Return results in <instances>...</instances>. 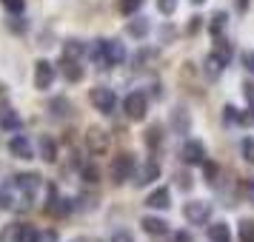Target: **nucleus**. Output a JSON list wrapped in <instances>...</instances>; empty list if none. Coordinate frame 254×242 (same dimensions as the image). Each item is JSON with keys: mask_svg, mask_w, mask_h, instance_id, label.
<instances>
[{"mask_svg": "<svg viewBox=\"0 0 254 242\" xmlns=\"http://www.w3.org/2000/svg\"><path fill=\"white\" fill-rule=\"evenodd\" d=\"M137 168H140V165H137V157H134V154H128V151L117 154V157H112V165H109L112 183H115V185H123V183H128V180H134Z\"/></svg>", "mask_w": 254, "mask_h": 242, "instance_id": "nucleus-1", "label": "nucleus"}, {"mask_svg": "<svg viewBox=\"0 0 254 242\" xmlns=\"http://www.w3.org/2000/svg\"><path fill=\"white\" fill-rule=\"evenodd\" d=\"M214 217V205L208 202V199H189L183 205V219L189 225H197V228H203L208 225Z\"/></svg>", "mask_w": 254, "mask_h": 242, "instance_id": "nucleus-2", "label": "nucleus"}, {"mask_svg": "<svg viewBox=\"0 0 254 242\" xmlns=\"http://www.w3.org/2000/svg\"><path fill=\"white\" fill-rule=\"evenodd\" d=\"M89 103L94 105V111H100V114L109 117L117 111V94L109 86H94L92 92H89Z\"/></svg>", "mask_w": 254, "mask_h": 242, "instance_id": "nucleus-3", "label": "nucleus"}, {"mask_svg": "<svg viewBox=\"0 0 254 242\" xmlns=\"http://www.w3.org/2000/svg\"><path fill=\"white\" fill-rule=\"evenodd\" d=\"M123 114L131 120V123H143L146 114H149V97L143 92H131L123 97Z\"/></svg>", "mask_w": 254, "mask_h": 242, "instance_id": "nucleus-4", "label": "nucleus"}, {"mask_svg": "<svg viewBox=\"0 0 254 242\" xmlns=\"http://www.w3.org/2000/svg\"><path fill=\"white\" fill-rule=\"evenodd\" d=\"M12 188L14 191H20L23 199H35V196L40 194V188H43V180H40V174H35V171L14 174L12 177Z\"/></svg>", "mask_w": 254, "mask_h": 242, "instance_id": "nucleus-5", "label": "nucleus"}, {"mask_svg": "<svg viewBox=\"0 0 254 242\" xmlns=\"http://www.w3.org/2000/svg\"><path fill=\"white\" fill-rule=\"evenodd\" d=\"M180 160L186 165H203L208 160V151L203 145V140H186L183 148H180Z\"/></svg>", "mask_w": 254, "mask_h": 242, "instance_id": "nucleus-6", "label": "nucleus"}, {"mask_svg": "<svg viewBox=\"0 0 254 242\" xmlns=\"http://www.w3.org/2000/svg\"><path fill=\"white\" fill-rule=\"evenodd\" d=\"M55 77H58L55 63H49V60H37L35 63V89L37 92H49V89L55 86Z\"/></svg>", "mask_w": 254, "mask_h": 242, "instance_id": "nucleus-7", "label": "nucleus"}, {"mask_svg": "<svg viewBox=\"0 0 254 242\" xmlns=\"http://www.w3.org/2000/svg\"><path fill=\"white\" fill-rule=\"evenodd\" d=\"M86 148H89V154H106L109 151V134H106L103 128L92 126L89 131H86Z\"/></svg>", "mask_w": 254, "mask_h": 242, "instance_id": "nucleus-8", "label": "nucleus"}, {"mask_svg": "<svg viewBox=\"0 0 254 242\" xmlns=\"http://www.w3.org/2000/svg\"><path fill=\"white\" fill-rule=\"evenodd\" d=\"M9 154L12 157H17V160H32L35 157V148H32V140L26 137V134H12V140H9Z\"/></svg>", "mask_w": 254, "mask_h": 242, "instance_id": "nucleus-9", "label": "nucleus"}, {"mask_svg": "<svg viewBox=\"0 0 254 242\" xmlns=\"http://www.w3.org/2000/svg\"><path fill=\"white\" fill-rule=\"evenodd\" d=\"M103 63L106 66H120V63H126V46L120 43V40H103Z\"/></svg>", "mask_w": 254, "mask_h": 242, "instance_id": "nucleus-10", "label": "nucleus"}, {"mask_svg": "<svg viewBox=\"0 0 254 242\" xmlns=\"http://www.w3.org/2000/svg\"><path fill=\"white\" fill-rule=\"evenodd\" d=\"M37 240V231L26 222H17V225H9L6 234H3V242H35Z\"/></svg>", "mask_w": 254, "mask_h": 242, "instance_id": "nucleus-11", "label": "nucleus"}, {"mask_svg": "<svg viewBox=\"0 0 254 242\" xmlns=\"http://www.w3.org/2000/svg\"><path fill=\"white\" fill-rule=\"evenodd\" d=\"M157 180H160V162L157 160H146L134 174V185H151Z\"/></svg>", "mask_w": 254, "mask_h": 242, "instance_id": "nucleus-12", "label": "nucleus"}, {"mask_svg": "<svg viewBox=\"0 0 254 242\" xmlns=\"http://www.w3.org/2000/svg\"><path fill=\"white\" fill-rule=\"evenodd\" d=\"M146 205H149L151 211H169V208H172V191H169L166 185H157V188L146 196Z\"/></svg>", "mask_w": 254, "mask_h": 242, "instance_id": "nucleus-13", "label": "nucleus"}, {"mask_svg": "<svg viewBox=\"0 0 254 242\" xmlns=\"http://www.w3.org/2000/svg\"><path fill=\"white\" fill-rule=\"evenodd\" d=\"M169 126H172V131L174 134H180V137H186L189 131H191V114L186 111V108H174L172 114H169Z\"/></svg>", "mask_w": 254, "mask_h": 242, "instance_id": "nucleus-14", "label": "nucleus"}, {"mask_svg": "<svg viewBox=\"0 0 254 242\" xmlns=\"http://www.w3.org/2000/svg\"><path fill=\"white\" fill-rule=\"evenodd\" d=\"M140 228L146 231L149 237H166L169 234V222L157 214H146V217L140 219Z\"/></svg>", "mask_w": 254, "mask_h": 242, "instance_id": "nucleus-15", "label": "nucleus"}, {"mask_svg": "<svg viewBox=\"0 0 254 242\" xmlns=\"http://www.w3.org/2000/svg\"><path fill=\"white\" fill-rule=\"evenodd\" d=\"M60 74H63V80L66 83H80L83 77H86V71H83V66L77 63V60H69V57H60Z\"/></svg>", "mask_w": 254, "mask_h": 242, "instance_id": "nucleus-16", "label": "nucleus"}, {"mask_svg": "<svg viewBox=\"0 0 254 242\" xmlns=\"http://www.w3.org/2000/svg\"><path fill=\"white\" fill-rule=\"evenodd\" d=\"M46 108H49V114H52V117H60V120L74 114V105H71V100H69V97H63V94H60V97H52Z\"/></svg>", "mask_w": 254, "mask_h": 242, "instance_id": "nucleus-17", "label": "nucleus"}, {"mask_svg": "<svg viewBox=\"0 0 254 242\" xmlns=\"http://www.w3.org/2000/svg\"><path fill=\"white\" fill-rule=\"evenodd\" d=\"M151 32V23L146 20V17H140V14H134L131 20L126 23V35L134 37V40H143V37H149Z\"/></svg>", "mask_w": 254, "mask_h": 242, "instance_id": "nucleus-18", "label": "nucleus"}, {"mask_svg": "<svg viewBox=\"0 0 254 242\" xmlns=\"http://www.w3.org/2000/svg\"><path fill=\"white\" fill-rule=\"evenodd\" d=\"M37 151H40V160L43 162H58V143L49 137V134H40V140H37Z\"/></svg>", "mask_w": 254, "mask_h": 242, "instance_id": "nucleus-19", "label": "nucleus"}, {"mask_svg": "<svg viewBox=\"0 0 254 242\" xmlns=\"http://www.w3.org/2000/svg\"><path fill=\"white\" fill-rule=\"evenodd\" d=\"M206 237H208V242H231L229 222H208Z\"/></svg>", "mask_w": 254, "mask_h": 242, "instance_id": "nucleus-20", "label": "nucleus"}, {"mask_svg": "<svg viewBox=\"0 0 254 242\" xmlns=\"http://www.w3.org/2000/svg\"><path fill=\"white\" fill-rule=\"evenodd\" d=\"M86 51H89V46H86L83 40H77V37H66V40H63V57L80 60Z\"/></svg>", "mask_w": 254, "mask_h": 242, "instance_id": "nucleus-21", "label": "nucleus"}, {"mask_svg": "<svg viewBox=\"0 0 254 242\" xmlns=\"http://www.w3.org/2000/svg\"><path fill=\"white\" fill-rule=\"evenodd\" d=\"M20 126H23V123H20V114H17L14 108H3V111H0V128H3V131L17 134Z\"/></svg>", "mask_w": 254, "mask_h": 242, "instance_id": "nucleus-22", "label": "nucleus"}, {"mask_svg": "<svg viewBox=\"0 0 254 242\" xmlns=\"http://www.w3.org/2000/svg\"><path fill=\"white\" fill-rule=\"evenodd\" d=\"M163 137H166V134H163V126L160 123H151V126L146 128V134H143V143H146L149 151H157L163 145Z\"/></svg>", "mask_w": 254, "mask_h": 242, "instance_id": "nucleus-23", "label": "nucleus"}, {"mask_svg": "<svg viewBox=\"0 0 254 242\" xmlns=\"http://www.w3.org/2000/svg\"><path fill=\"white\" fill-rule=\"evenodd\" d=\"M223 69H226V63L211 51V54H206V60H203V71H206V77H211V80H217L220 74H223Z\"/></svg>", "mask_w": 254, "mask_h": 242, "instance_id": "nucleus-24", "label": "nucleus"}, {"mask_svg": "<svg viewBox=\"0 0 254 242\" xmlns=\"http://www.w3.org/2000/svg\"><path fill=\"white\" fill-rule=\"evenodd\" d=\"M226 26H229V14L226 12H214L211 14V20H208V35L211 37H223Z\"/></svg>", "mask_w": 254, "mask_h": 242, "instance_id": "nucleus-25", "label": "nucleus"}, {"mask_svg": "<svg viewBox=\"0 0 254 242\" xmlns=\"http://www.w3.org/2000/svg\"><path fill=\"white\" fill-rule=\"evenodd\" d=\"M214 54H217L226 66H229L231 57H234V46H231L229 40H223V37H214Z\"/></svg>", "mask_w": 254, "mask_h": 242, "instance_id": "nucleus-26", "label": "nucleus"}, {"mask_svg": "<svg viewBox=\"0 0 254 242\" xmlns=\"http://www.w3.org/2000/svg\"><path fill=\"white\" fill-rule=\"evenodd\" d=\"M6 29H9L12 35H26V32H29V20H26L23 14H9V17H6Z\"/></svg>", "mask_w": 254, "mask_h": 242, "instance_id": "nucleus-27", "label": "nucleus"}, {"mask_svg": "<svg viewBox=\"0 0 254 242\" xmlns=\"http://www.w3.org/2000/svg\"><path fill=\"white\" fill-rule=\"evenodd\" d=\"M74 208H77V199H74V196H60L58 202H55V208H52V214H58V217H69Z\"/></svg>", "mask_w": 254, "mask_h": 242, "instance_id": "nucleus-28", "label": "nucleus"}, {"mask_svg": "<svg viewBox=\"0 0 254 242\" xmlns=\"http://www.w3.org/2000/svg\"><path fill=\"white\" fill-rule=\"evenodd\" d=\"M154 60H157V51H154V48H140L137 54H134V60H131V63H134L137 69H149Z\"/></svg>", "mask_w": 254, "mask_h": 242, "instance_id": "nucleus-29", "label": "nucleus"}, {"mask_svg": "<svg viewBox=\"0 0 254 242\" xmlns=\"http://www.w3.org/2000/svg\"><path fill=\"white\" fill-rule=\"evenodd\" d=\"M174 185H177V188H180L183 194H189V191L194 188V177H191V174L186 171V168H183V171L177 168V171H174Z\"/></svg>", "mask_w": 254, "mask_h": 242, "instance_id": "nucleus-30", "label": "nucleus"}, {"mask_svg": "<svg viewBox=\"0 0 254 242\" xmlns=\"http://www.w3.org/2000/svg\"><path fill=\"white\" fill-rule=\"evenodd\" d=\"M237 237H240V242H254V219L243 217L237 222Z\"/></svg>", "mask_w": 254, "mask_h": 242, "instance_id": "nucleus-31", "label": "nucleus"}, {"mask_svg": "<svg viewBox=\"0 0 254 242\" xmlns=\"http://www.w3.org/2000/svg\"><path fill=\"white\" fill-rule=\"evenodd\" d=\"M200 168H203V180H206L208 185H217V183H220V165H217V162L206 160Z\"/></svg>", "mask_w": 254, "mask_h": 242, "instance_id": "nucleus-32", "label": "nucleus"}, {"mask_svg": "<svg viewBox=\"0 0 254 242\" xmlns=\"http://www.w3.org/2000/svg\"><path fill=\"white\" fill-rule=\"evenodd\" d=\"M80 177H83V183L86 185H97L100 183V168L94 165V162H86L80 168Z\"/></svg>", "mask_w": 254, "mask_h": 242, "instance_id": "nucleus-33", "label": "nucleus"}, {"mask_svg": "<svg viewBox=\"0 0 254 242\" xmlns=\"http://www.w3.org/2000/svg\"><path fill=\"white\" fill-rule=\"evenodd\" d=\"M240 157L249 165H254V137H243L240 140Z\"/></svg>", "mask_w": 254, "mask_h": 242, "instance_id": "nucleus-34", "label": "nucleus"}, {"mask_svg": "<svg viewBox=\"0 0 254 242\" xmlns=\"http://www.w3.org/2000/svg\"><path fill=\"white\" fill-rule=\"evenodd\" d=\"M143 9V0H120V14L123 17H134Z\"/></svg>", "mask_w": 254, "mask_h": 242, "instance_id": "nucleus-35", "label": "nucleus"}, {"mask_svg": "<svg viewBox=\"0 0 254 242\" xmlns=\"http://www.w3.org/2000/svg\"><path fill=\"white\" fill-rule=\"evenodd\" d=\"M237 123H240V111L231 103H226L223 105V126H237Z\"/></svg>", "mask_w": 254, "mask_h": 242, "instance_id": "nucleus-36", "label": "nucleus"}, {"mask_svg": "<svg viewBox=\"0 0 254 242\" xmlns=\"http://www.w3.org/2000/svg\"><path fill=\"white\" fill-rule=\"evenodd\" d=\"M174 37H177V29H174L172 23L157 26V40H160V43H172Z\"/></svg>", "mask_w": 254, "mask_h": 242, "instance_id": "nucleus-37", "label": "nucleus"}, {"mask_svg": "<svg viewBox=\"0 0 254 242\" xmlns=\"http://www.w3.org/2000/svg\"><path fill=\"white\" fill-rule=\"evenodd\" d=\"M14 208V194L9 185H0V211H9Z\"/></svg>", "mask_w": 254, "mask_h": 242, "instance_id": "nucleus-38", "label": "nucleus"}, {"mask_svg": "<svg viewBox=\"0 0 254 242\" xmlns=\"http://www.w3.org/2000/svg\"><path fill=\"white\" fill-rule=\"evenodd\" d=\"M177 3H180V0H157V12H160L163 17H172V14L177 12Z\"/></svg>", "mask_w": 254, "mask_h": 242, "instance_id": "nucleus-39", "label": "nucleus"}, {"mask_svg": "<svg viewBox=\"0 0 254 242\" xmlns=\"http://www.w3.org/2000/svg\"><path fill=\"white\" fill-rule=\"evenodd\" d=\"M3 3V9L9 14H23V9H26V0H0Z\"/></svg>", "mask_w": 254, "mask_h": 242, "instance_id": "nucleus-40", "label": "nucleus"}, {"mask_svg": "<svg viewBox=\"0 0 254 242\" xmlns=\"http://www.w3.org/2000/svg\"><path fill=\"white\" fill-rule=\"evenodd\" d=\"M240 63H243V69H246V71L254 77V48H246V51H243V54H240Z\"/></svg>", "mask_w": 254, "mask_h": 242, "instance_id": "nucleus-41", "label": "nucleus"}, {"mask_svg": "<svg viewBox=\"0 0 254 242\" xmlns=\"http://www.w3.org/2000/svg\"><path fill=\"white\" fill-rule=\"evenodd\" d=\"M35 242H60V237H58V231L55 228H43V231H37Z\"/></svg>", "mask_w": 254, "mask_h": 242, "instance_id": "nucleus-42", "label": "nucleus"}, {"mask_svg": "<svg viewBox=\"0 0 254 242\" xmlns=\"http://www.w3.org/2000/svg\"><path fill=\"white\" fill-rule=\"evenodd\" d=\"M240 126H254V105L246 103V111H240Z\"/></svg>", "mask_w": 254, "mask_h": 242, "instance_id": "nucleus-43", "label": "nucleus"}, {"mask_svg": "<svg viewBox=\"0 0 254 242\" xmlns=\"http://www.w3.org/2000/svg\"><path fill=\"white\" fill-rule=\"evenodd\" d=\"M243 97H246V103L249 105H254V80L243 83Z\"/></svg>", "mask_w": 254, "mask_h": 242, "instance_id": "nucleus-44", "label": "nucleus"}, {"mask_svg": "<svg viewBox=\"0 0 254 242\" xmlns=\"http://www.w3.org/2000/svg\"><path fill=\"white\" fill-rule=\"evenodd\" d=\"M109 242H134V234H128V231H115Z\"/></svg>", "mask_w": 254, "mask_h": 242, "instance_id": "nucleus-45", "label": "nucleus"}, {"mask_svg": "<svg viewBox=\"0 0 254 242\" xmlns=\"http://www.w3.org/2000/svg\"><path fill=\"white\" fill-rule=\"evenodd\" d=\"M203 29V17L200 14H194V17H189V35H197Z\"/></svg>", "mask_w": 254, "mask_h": 242, "instance_id": "nucleus-46", "label": "nucleus"}, {"mask_svg": "<svg viewBox=\"0 0 254 242\" xmlns=\"http://www.w3.org/2000/svg\"><path fill=\"white\" fill-rule=\"evenodd\" d=\"M172 242H191V234H189V231H174Z\"/></svg>", "mask_w": 254, "mask_h": 242, "instance_id": "nucleus-47", "label": "nucleus"}, {"mask_svg": "<svg viewBox=\"0 0 254 242\" xmlns=\"http://www.w3.org/2000/svg\"><path fill=\"white\" fill-rule=\"evenodd\" d=\"M246 199H249V202L254 205V177L249 180V183H246Z\"/></svg>", "mask_w": 254, "mask_h": 242, "instance_id": "nucleus-48", "label": "nucleus"}, {"mask_svg": "<svg viewBox=\"0 0 254 242\" xmlns=\"http://www.w3.org/2000/svg\"><path fill=\"white\" fill-rule=\"evenodd\" d=\"M249 9H252V0H237V12L240 14H246Z\"/></svg>", "mask_w": 254, "mask_h": 242, "instance_id": "nucleus-49", "label": "nucleus"}, {"mask_svg": "<svg viewBox=\"0 0 254 242\" xmlns=\"http://www.w3.org/2000/svg\"><path fill=\"white\" fill-rule=\"evenodd\" d=\"M151 97H154V100H160V97H163V86H160V83H154V86H151Z\"/></svg>", "mask_w": 254, "mask_h": 242, "instance_id": "nucleus-50", "label": "nucleus"}, {"mask_svg": "<svg viewBox=\"0 0 254 242\" xmlns=\"http://www.w3.org/2000/svg\"><path fill=\"white\" fill-rule=\"evenodd\" d=\"M189 3H191V6H203V3H206V0H189Z\"/></svg>", "mask_w": 254, "mask_h": 242, "instance_id": "nucleus-51", "label": "nucleus"}, {"mask_svg": "<svg viewBox=\"0 0 254 242\" xmlns=\"http://www.w3.org/2000/svg\"><path fill=\"white\" fill-rule=\"evenodd\" d=\"M0 94H6V86H3V83H0Z\"/></svg>", "mask_w": 254, "mask_h": 242, "instance_id": "nucleus-52", "label": "nucleus"}, {"mask_svg": "<svg viewBox=\"0 0 254 242\" xmlns=\"http://www.w3.org/2000/svg\"><path fill=\"white\" fill-rule=\"evenodd\" d=\"M69 242H86V240H83V237H77V240H69Z\"/></svg>", "mask_w": 254, "mask_h": 242, "instance_id": "nucleus-53", "label": "nucleus"}]
</instances>
